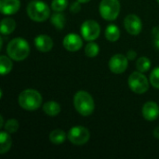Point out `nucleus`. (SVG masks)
<instances>
[{
    "label": "nucleus",
    "instance_id": "obj_1",
    "mask_svg": "<svg viewBox=\"0 0 159 159\" xmlns=\"http://www.w3.org/2000/svg\"><path fill=\"white\" fill-rule=\"evenodd\" d=\"M30 46L28 42L21 37H16L9 41L7 47V55L16 61L25 60L30 54Z\"/></svg>",
    "mask_w": 159,
    "mask_h": 159
},
{
    "label": "nucleus",
    "instance_id": "obj_2",
    "mask_svg": "<svg viewBox=\"0 0 159 159\" xmlns=\"http://www.w3.org/2000/svg\"><path fill=\"white\" fill-rule=\"evenodd\" d=\"M74 106L76 112L83 116H90L95 109V103L92 96L85 90H79L75 94Z\"/></svg>",
    "mask_w": 159,
    "mask_h": 159
},
{
    "label": "nucleus",
    "instance_id": "obj_3",
    "mask_svg": "<svg viewBox=\"0 0 159 159\" xmlns=\"http://www.w3.org/2000/svg\"><path fill=\"white\" fill-rule=\"evenodd\" d=\"M18 102L22 109L26 111H35L42 105V96L37 90L28 89L20 93Z\"/></svg>",
    "mask_w": 159,
    "mask_h": 159
},
{
    "label": "nucleus",
    "instance_id": "obj_4",
    "mask_svg": "<svg viewBox=\"0 0 159 159\" xmlns=\"http://www.w3.org/2000/svg\"><path fill=\"white\" fill-rule=\"evenodd\" d=\"M28 17L36 22H42L50 18L49 7L41 0H33L27 5Z\"/></svg>",
    "mask_w": 159,
    "mask_h": 159
},
{
    "label": "nucleus",
    "instance_id": "obj_5",
    "mask_svg": "<svg viewBox=\"0 0 159 159\" xmlns=\"http://www.w3.org/2000/svg\"><path fill=\"white\" fill-rule=\"evenodd\" d=\"M99 11L106 20H115L120 13L119 0H102L99 6Z\"/></svg>",
    "mask_w": 159,
    "mask_h": 159
},
{
    "label": "nucleus",
    "instance_id": "obj_6",
    "mask_svg": "<svg viewBox=\"0 0 159 159\" xmlns=\"http://www.w3.org/2000/svg\"><path fill=\"white\" fill-rule=\"evenodd\" d=\"M129 89L137 94H143L149 89V81L147 77L140 71L133 72L128 80Z\"/></svg>",
    "mask_w": 159,
    "mask_h": 159
},
{
    "label": "nucleus",
    "instance_id": "obj_7",
    "mask_svg": "<svg viewBox=\"0 0 159 159\" xmlns=\"http://www.w3.org/2000/svg\"><path fill=\"white\" fill-rule=\"evenodd\" d=\"M67 138L70 143L75 145H84L89 141L90 133L87 128L82 126H75L69 130Z\"/></svg>",
    "mask_w": 159,
    "mask_h": 159
},
{
    "label": "nucleus",
    "instance_id": "obj_8",
    "mask_svg": "<svg viewBox=\"0 0 159 159\" xmlns=\"http://www.w3.org/2000/svg\"><path fill=\"white\" fill-rule=\"evenodd\" d=\"M80 32L85 40L93 41L100 36L101 27H100V24L96 20H88L82 23Z\"/></svg>",
    "mask_w": 159,
    "mask_h": 159
},
{
    "label": "nucleus",
    "instance_id": "obj_9",
    "mask_svg": "<svg viewBox=\"0 0 159 159\" xmlns=\"http://www.w3.org/2000/svg\"><path fill=\"white\" fill-rule=\"evenodd\" d=\"M129 66V59L123 54H116L109 61V69L116 75L123 74Z\"/></svg>",
    "mask_w": 159,
    "mask_h": 159
},
{
    "label": "nucleus",
    "instance_id": "obj_10",
    "mask_svg": "<svg viewBox=\"0 0 159 159\" xmlns=\"http://www.w3.org/2000/svg\"><path fill=\"white\" fill-rule=\"evenodd\" d=\"M124 26L126 31L131 35H138L143 30V22L135 14H129L125 18Z\"/></svg>",
    "mask_w": 159,
    "mask_h": 159
},
{
    "label": "nucleus",
    "instance_id": "obj_11",
    "mask_svg": "<svg viewBox=\"0 0 159 159\" xmlns=\"http://www.w3.org/2000/svg\"><path fill=\"white\" fill-rule=\"evenodd\" d=\"M62 45L64 48L68 51L75 52L79 50L83 46L82 38L76 34H69L64 36Z\"/></svg>",
    "mask_w": 159,
    "mask_h": 159
},
{
    "label": "nucleus",
    "instance_id": "obj_12",
    "mask_svg": "<svg viewBox=\"0 0 159 159\" xmlns=\"http://www.w3.org/2000/svg\"><path fill=\"white\" fill-rule=\"evenodd\" d=\"M142 113L147 121H155L159 116V106L155 102H147L143 106Z\"/></svg>",
    "mask_w": 159,
    "mask_h": 159
},
{
    "label": "nucleus",
    "instance_id": "obj_13",
    "mask_svg": "<svg viewBox=\"0 0 159 159\" xmlns=\"http://www.w3.org/2000/svg\"><path fill=\"white\" fill-rule=\"evenodd\" d=\"M34 46L40 52H48L53 48V40L47 34H39L34 38Z\"/></svg>",
    "mask_w": 159,
    "mask_h": 159
},
{
    "label": "nucleus",
    "instance_id": "obj_14",
    "mask_svg": "<svg viewBox=\"0 0 159 159\" xmlns=\"http://www.w3.org/2000/svg\"><path fill=\"white\" fill-rule=\"evenodd\" d=\"M20 7V0H0V11L4 15H13Z\"/></svg>",
    "mask_w": 159,
    "mask_h": 159
},
{
    "label": "nucleus",
    "instance_id": "obj_15",
    "mask_svg": "<svg viewBox=\"0 0 159 159\" xmlns=\"http://www.w3.org/2000/svg\"><path fill=\"white\" fill-rule=\"evenodd\" d=\"M16 29V21L12 18H4L1 20L0 31L4 35H8L14 32Z\"/></svg>",
    "mask_w": 159,
    "mask_h": 159
},
{
    "label": "nucleus",
    "instance_id": "obj_16",
    "mask_svg": "<svg viewBox=\"0 0 159 159\" xmlns=\"http://www.w3.org/2000/svg\"><path fill=\"white\" fill-rule=\"evenodd\" d=\"M12 144V140L11 137L9 136V133L5 131L0 132V154L4 155L9 151L11 148Z\"/></svg>",
    "mask_w": 159,
    "mask_h": 159
},
{
    "label": "nucleus",
    "instance_id": "obj_17",
    "mask_svg": "<svg viewBox=\"0 0 159 159\" xmlns=\"http://www.w3.org/2000/svg\"><path fill=\"white\" fill-rule=\"evenodd\" d=\"M67 138V135L65 133V131H63L62 129H57L52 130L49 133V141L51 143L55 144V145H60L61 143H63L65 142Z\"/></svg>",
    "mask_w": 159,
    "mask_h": 159
},
{
    "label": "nucleus",
    "instance_id": "obj_18",
    "mask_svg": "<svg viewBox=\"0 0 159 159\" xmlns=\"http://www.w3.org/2000/svg\"><path fill=\"white\" fill-rule=\"evenodd\" d=\"M43 111L49 116H56L61 113V105L54 101H49L43 105Z\"/></svg>",
    "mask_w": 159,
    "mask_h": 159
},
{
    "label": "nucleus",
    "instance_id": "obj_19",
    "mask_svg": "<svg viewBox=\"0 0 159 159\" xmlns=\"http://www.w3.org/2000/svg\"><path fill=\"white\" fill-rule=\"evenodd\" d=\"M105 37L110 42H116L120 37V30L115 24H110L105 29Z\"/></svg>",
    "mask_w": 159,
    "mask_h": 159
},
{
    "label": "nucleus",
    "instance_id": "obj_20",
    "mask_svg": "<svg viewBox=\"0 0 159 159\" xmlns=\"http://www.w3.org/2000/svg\"><path fill=\"white\" fill-rule=\"evenodd\" d=\"M11 58L6 55L0 56V74L2 75H6L10 73L13 67V63L11 61Z\"/></svg>",
    "mask_w": 159,
    "mask_h": 159
},
{
    "label": "nucleus",
    "instance_id": "obj_21",
    "mask_svg": "<svg viewBox=\"0 0 159 159\" xmlns=\"http://www.w3.org/2000/svg\"><path fill=\"white\" fill-rule=\"evenodd\" d=\"M65 21L66 19L62 12H55L52 16H50V22L58 30H62L64 28Z\"/></svg>",
    "mask_w": 159,
    "mask_h": 159
},
{
    "label": "nucleus",
    "instance_id": "obj_22",
    "mask_svg": "<svg viewBox=\"0 0 159 159\" xmlns=\"http://www.w3.org/2000/svg\"><path fill=\"white\" fill-rule=\"evenodd\" d=\"M100 52V48H99V45L92 42V41H89V43L87 44L86 48H85V54L89 57V58H94L96 57Z\"/></svg>",
    "mask_w": 159,
    "mask_h": 159
},
{
    "label": "nucleus",
    "instance_id": "obj_23",
    "mask_svg": "<svg viewBox=\"0 0 159 159\" xmlns=\"http://www.w3.org/2000/svg\"><path fill=\"white\" fill-rule=\"evenodd\" d=\"M136 68L138 71L145 73L151 68V61L146 57H141L136 62Z\"/></svg>",
    "mask_w": 159,
    "mask_h": 159
},
{
    "label": "nucleus",
    "instance_id": "obj_24",
    "mask_svg": "<svg viewBox=\"0 0 159 159\" xmlns=\"http://www.w3.org/2000/svg\"><path fill=\"white\" fill-rule=\"evenodd\" d=\"M68 6V0H52L51 8L55 12H62Z\"/></svg>",
    "mask_w": 159,
    "mask_h": 159
},
{
    "label": "nucleus",
    "instance_id": "obj_25",
    "mask_svg": "<svg viewBox=\"0 0 159 159\" xmlns=\"http://www.w3.org/2000/svg\"><path fill=\"white\" fill-rule=\"evenodd\" d=\"M4 129L8 133H15L19 129V122L13 118L8 119L4 125Z\"/></svg>",
    "mask_w": 159,
    "mask_h": 159
},
{
    "label": "nucleus",
    "instance_id": "obj_26",
    "mask_svg": "<svg viewBox=\"0 0 159 159\" xmlns=\"http://www.w3.org/2000/svg\"><path fill=\"white\" fill-rule=\"evenodd\" d=\"M150 83L155 88L159 89V67H156L150 74Z\"/></svg>",
    "mask_w": 159,
    "mask_h": 159
},
{
    "label": "nucleus",
    "instance_id": "obj_27",
    "mask_svg": "<svg viewBox=\"0 0 159 159\" xmlns=\"http://www.w3.org/2000/svg\"><path fill=\"white\" fill-rule=\"evenodd\" d=\"M152 34L154 37V44L156 48L159 49V27H155L152 31Z\"/></svg>",
    "mask_w": 159,
    "mask_h": 159
},
{
    "label": "nucleus",
    "instance_id": "obj_28",
    "mask_svg": "<svg viewBox=\"0 0 159 159\" xmlns=\"http://www.w3.org/2000/svg\"><path fill=\"white\" fill-rule=\"evenodd\" d=\"M81 10V3L79 1H75L74 3L71 4L70 6V11L72 13H78Z\"/></svg>",
    "mask_w": 159,
    "mask_h": 159
},
{
    "label": "nucleus",
    "instance_id": "obj_29",
    "mask_svg": "<svg viewBox=\"0 0 159 159\" xmlns=\"http://www.w3.org/2000/svg\"><path fill=\"white\" fill-rule=\"evenodd\" d=\"M137 57V52L134 51V50H129L128 53H127V58L129 60V61H133L134 59H136Z\"/></svg>",
    "mask_w": 159,
    "mask_h": 159
},
{
    "label": "nucleus",
    "instance_id": "obj_30",
    "mask_svg": "<svg viewBox=\"0 0 159 159\" xmlns=\"http://www.w3.org/2000/svg\"><path fill=\"white\" fill-rule=\"evenodd\" d=\"M154 136H155V138L159 139V126L155 129V130H154Z\"/></svg>",
    "mask_w": 159,
    "mask_h": 159
},
{
    "label": "nucleus",
    "instance_id": "obj_31",
    "mask_svg": "<svg viewBox=\"0 0 159 159\" xmlns=\"http://www.w3.org/2000/svg\"><path fill=\"white\" fill-rule=\"evenodd\" d=\"M3 123H4V121H3V116H0V128L4 127V126H3Z\"/></svg>",
    "mask_w": 159,
    "mask_h": 159
},
{
    "label": "nucleus",
    "instance_id": "obj_32",
    "mask_svg": "<svg viewBox=\"0 0 159 159\" xmlns=\"http://www.w3.org/2000/svg\"><path fill=\"white\" fill-rule=\"evenodd\" d=\"M77 1H79V2H80V3H82V4H85V3L89 2L90 0H77Z\"/></svg>",
    "mask_w": 159,
    "mask_h": 159
},
{
    "label": "nucleus",
    "instance_id": "obj_33",
    "mask_svg": "<svg viewBox=\"0 0 159 159\" xmlns=\"http://www.w3.org/2000/svg\"><path fill=\"white\" fill-rule=\"evenodd\" d=\"M157 2H158V4H159V0H157Z\"/></svg>",
    "mask_w": 159,
    "mask_h": 159
}]
</instances>
